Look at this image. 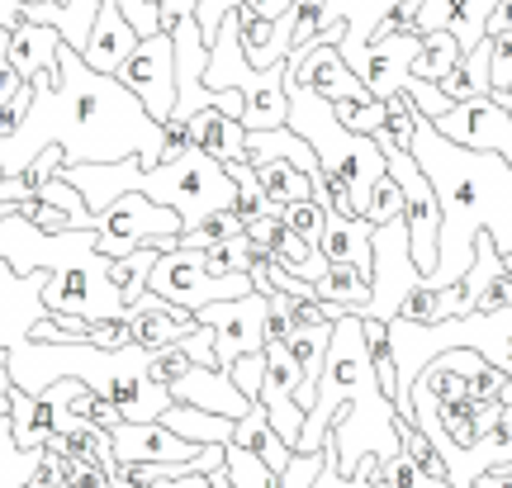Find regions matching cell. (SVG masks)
Instances as JSON below:
<instances>
[{"instance_id": "obj_47", "label": "cell", "mask_w": 512, "mask_h": 488, "mask_svg": "<svg viewBox=\"0 0 512 488\" xmlns=\"http://www.w3.org/2000/svg\"><path fill=\"white\" fill-rule=\"evenodd\" d=\"M114 5H119L124 24H128V29H133L138 38L162 34V5H152V0H114Z\"/></svg>"}, {"instance_id": "obj_45", "label": "cell", "mask_w": 512, "mask_h": 488, "mask_svg": "<svg viewBox=\"0 0 512 488\" xmlns=\"http://www.w3.org/2000/svg\"><path fill=\"white\" fill-rule=\"evenodd\" d=\"M223 375L233 380V389H238L247 403H256V398H261V380H266V351H256V356H238Z\"/></svg>"}, {"instance_id": "obj_49", "label": "cell", "mask_w": 512, "mask_h": 488, "mask_svg": "<svg viewBox=\"0 0 512 488\" xmlns=\"http://www.w3.org/2000/svg\"><path fill=\"white\" fill-rule=\"evenodd\" d=\"M512 308V275L498 271L489 285H484V294L475 299V313L470 318H489V313H508Z\"/></svg>"}, {"instance_id": "obj_16", "label": "cell", "mask_w": 512, "mask_h": 488, "mask_svg": "<svg viewBox=\"0 0 512 488\" xmlns=\"http://www.w3.org/2000/svg\"><path fill=\"white\" fill-rule=\"evenodd\" d=\"M171 403H190V408H200V413H214V417H228V422H238L252 403L233 389V380L223 375V370H204V365H185L181 375L171 380Z\"/></svg>"}, {"instance_id": "obj_46", "label": "cell", "mask_w": 512, "mask_h": 488, "mask_svg": "<svg viewBox=\"0 0 512 488\" xmlns=\"http://www.w3.org/2000/svg\"><path fill=\"white\" fill-rule=\"evenodd\" d=\"M403 95H408V105L418 109L427 124H437L441 114L451 109V100L441 95V86H432V81H418V76H408V86H403Z\"/></svg>"}, {"instance_id": "obj_34", "label": "cell", "mask_w": 512, "mask_h": 488, "mask_svg": "<svg viewBox=\"0 0 512 488\" xmlns=\"http://www.w3.org/2000/svg\"><path fill=\"white\" fill-rule=\"evenodd\" d=\"M152 266H157V247H138V252H128V256H119V261H110V285L119 290L124 308L133 304V299H143V294H147V275H152Z\"/></svg>"}, {"instance_id": "obj_61", "label": "cell", "mask_w": 512, "mask_h": 488, "mask_svg": "<svg viewBox=\"0 0 512 488\" xmlns=\"http://www.w3.org/2000/svg\"><path fill=\"white\" fill-rule=\"evenodd\" d=\"M503 271H508V275H512V252H503Z\"/></svg>"}, {"instance_id": "obj_14", "label": "cell", "mask_w": 512, "mask_h": 488, "mask_svg": "<svg viewBox=\"0 0 512 488\" xmlns=\"http://www.w3.org/2000/svg\"><path fill=\"white\" fill-rule=\"evenodd\" d=\"M418 48H422V38H375L370 48H361V53L351 57L347 67L361 76L370 100H389V95H399L408 86V67H413Z\"/></svg>"}, {"instance_id": "obj_3", "label": "cell", "mask_w": 512, "mask_h": 488, "mask_svg": "<svg viewBox=\"0 0 512 488\" xmlns=\"http://www.w3.org/2000/svg\"><path fill=\"white\" fill-rule=\"evenodd\" d=\"M285 100H290V114H285V128H294L304 143L313 147L318 166L328 171L332 181L347 185V195L356 199V214L366 209L370 185L384 176V152L375 147V138H361V133H347L337 124V114L323 95H313L309 86H299L285 76Z\"/></svg>"}, {"instance_id": "obj_42", "label": "cell", "mask_w": 512, "mask_h": 488, "mask_svg": "<svg viewBox=\"0 0 512 488\" xmlns=\"http://www.w3.org/2000/svg\"><path fill=\"white\" fill-rule=\"evenodd\" d=\"M361 218H366L370 228H384V223L403 218V195H399V185L389 181V171H384L380 181L370 185V195H366V209H361Z\"/></svg>"}, {"instance_id": "obj_38", "label": "cell", "mask_w": 512, "mask_h": 488, "mask_svg": "<svg viewBox=\"0 0 512 488\" xmlns=\"http://www.w3.org/2000/svg\"><path fill=\"white\" fill-rule=\"evenodd\" d=\"M38 465V451H19L10 436V417H0V488L29 484V474Z\"/></svg>"}, {"instance_id": "obj_6", "label": "cell", "mask_w": 512, "mask_h": 488, "mask_svg": "<svg viewBox=\"0 0 512 488\" xmlns=\"http://www.w3.org/2000/svg\"><path fill=\"white\" fill-rule=\"evenodd\" d=\"M384 152V171H389V181L399 185L403 195V233H408V252H413V266L422 275H432L437 266V233H441V204L432 195V185L427 176L418 171V162L399 152V147L389 143H375Z\"/></svg>"}, {"instance_id": "obj_8", "label": "cell", "mask_w": 512, "mask_h": 488, "mask_svg": "<svg viewBox=\"0 0 512 488\" xmlns=\"http://www.w3.org/2000/svg\"><path fill=\"white\" fill-rule=\"evenodd\" d=\"M119 86L147 109L152 124H166L171 109H176V57H171V38L166 34L143 38L133 48V57L124 62V72H119Z\"/></svg>"}, {"instance_id": "obj_43", "label": "cell", "mask_w": 512, "mask_h": 488, "mask_svg": "<svg viewBox=\"0 0 512 488\" xmlns=\"http://www.w3.org/2000/svg\"><path fill=\"white\" fill-rule=\"evenodd\" d=\"M422 10H427V0H394L375 38H422Z\"/></svg>"}, {"instance_id": "obj_35", "label": "cell", "mask_w": 512, "mask_h": 488, "mask_svg": "<svg viewBox=\"0 0 512 488\" xmlns=\"http://www.w3.org/2000/svg\"><path fill=\"white\" fill-rule=\"evenodd\" d=\"M394 432H399V451L418 465L422 479H446V460H441V451L427 441V432H422L413 417H399V422H394Z\"/></svg>"}, {"instance_id": "obj_54", "label": "cell", "mask_w": 512, "mask_h": 488, "mask_svg": "<svg viewBox=\"0 0 512 488\" xmlns=\"http://www.w3.org/2000/svg\"><path fill=\"white\" fill-rule=\"evenodd\" d=\"M29 488H62V455L38 451V465L29 474Z\"/></svg>"}, {"instance_id": "obj_37", "label": "cell", "mask_w": 512, "mask_h": 488, "mask_svg": "<svg viewBox=\"0 0 512 488\" xmlns=\"http://www.w3.org/2000/svg\"><path fill=\"white\" fill-rule=\"evenodd\" d=\"M223 479L233 488H280V474H271L252 451H242V446H228V451H223Z\"/></svg>"}, {"instance_id": "obj_53", "label": "cell", "mask_w": 512, "mask_h": 488, "mask_svg": "<svg viewBox=\"0 0 512 488\" xmlns=\"http://www.w3.org/2000/svg\"><path fill=\"white\" fill-rule=\"evenodd\" d=\"M384 488H427L422 470L408 460V455H394V460H384Z\"/></svg>"}, {"instance_id": "obj_23", "label": "cell", "mask_w": 512, "mask_h": 488, "mask_svg": "<svg viewBox=\"0 0 512 488\" xmlns=\"http://www.w3.org/2000/svg\"><path fill=\"white\" fill-rule=\"evenodd\" d=\"M242 152H247V166H266V162H285L294 166V171H304V176H313L318 171V157H313V147L294 133V128H261V133H247V143H242Z\"/></svg>"}, {"instance_id": "obj_12", "label": "cell", "mask_w": 512, "mask_h": 488, "mask_svg": "<svg viewBox=\"0 0 512 488\" xmlns=\"http://www.w3.org/2000/svg\"><path fill=\"white\" fill-rule=\"evenodd\" d=\"M43 285H48V271L15 275L10 261H0V346H5V356L29 342V327H34L38 318H48V313H43V299H38Z\"/></svg>"}, {"instance_id": "obj_52", "label": "cell", "mask_w": 512, "mask_h": 488, "mask_svg": "<svg viewBox=\"0 0 512 488\" xmlns=\"http://www.w3.org/2000/svg\"><path fill=\"white\" fill-rule=\"evenodd\" d=\"M185 351V356H190V361L195 365H204V370H219V361H214V327H195V332H190V337H181V342H176Z\"/></svg>"}, {"instance_id": "obj_20", "label": "cell", "mask_w": 512, "mask_h": 488, "mask_svg": "<svg viewBox=\"0 0 512 488\" xmlns=\"http://www.w3.org/2000/svg\"><path fill=\"white\" fill-rule=\"evenodd\" d=\"M370 237H375V228H370L366 218L328 214L323 237H318V256H323L328 266H351L356 275H366V280H370V266H375Z\"/></svg>"}, {"instance_id": "obj_57", "label": "cell", "mask_w": 512, "mask_h": 488, "mask_svg": "<svg viewBox=\"0 0 512 488\" xmlns=\"http://www.w3.org/2000/svg\"><path fill=\"white\" fill-rule=\"evenodd\" d=\"M498 34H512V0H498L489 19H484V38H498Z\"/></svg>"}, {"instance_id": "obj_63", "label": "cell", "mask_w": 512, "mask_h": 488, "mask_svg": "<svg viewBox=\"0 0 512 488\" xmlns=\"http://www.w3.org/2000/svg\"><path fill=\"white\" fill-rule=\"evenodd\" d=\"M152 5H162V0H152Z\"/></svg>"}, {"instance_id": "obj_18", "label": "cell", "mask_w": 512, "mask_h": 488, "mask_svg": "<svg viewBox=\"0 0 512 488\" xmlns=\"http://www.w3.org/2000/svg\"><path fill=\"white\" fill-rule=\"evenodd\" d=\"M389 5H394V0H323V5H318V29L342 24L337 57H342V62H351L361 48H370V38L380 34ZM318 29H313V34H318ZM309 43H313V38H309Z\"/></svg>"}, {"instance_id": "obj_27", "label": "cell", "mask_w": 512, "mask_h": 488, "mask_svg": "<svg viewBox=\"0 0 512 488\" xmlns=\"http://www.w3.org/2000/svg\"><path fill=\"white\" fill-rule=\"evenodd\" d=\"M157 422H162L166 432H176L181 441H190V446H228V441H233V422H228V417L200 413V408H190V403H171Z\"/></svg>"}, {"instance_id": "obj_56", "label": "cell", "mask_w": 512, "mask_h": 488, "mask_svg": "<svg viewBox=\"0 0 512 488\" xmlns=\"http://www.w3.org/2000/svg\"><path fill=\"white\" fill-rule=\"evenodd\" d=\"M48 318L57 323V332H62L67 342H86V332H91V323H86L81 313H48Z\"/></svg>"}, {"instance_id": "obj_26", "label": "cell", "mask_w": 512, "mask_h": 488, "mask_svg": "<svg viewBox=\"0 0 512 488\" xmlns=\"http://www.w3.org/2000/svg\"><path fill=\"white\" fill-rule=\"evenodd\" d=\"M53 432H57L53 398H48V394H24V389H15V398H10V436H15L19 451H43Z\"/></svg>"}, {"instance_id": "obj_33", "label": "cell", "mask_w": 512, "mask_h": 488, "mask_svg": "<svg viewBox=\"0 0 512 488\" xmlns=\"http://www.w3.org/2000/svg\"><path fill=\"white\" fill-rule=\"evenodd\" d=\"M256 181H261L266 199H271V209H285V204L313 199L309 176H304V171H294V166H285V162H266V166H256Z\"/></svg>"}, {"instance_id": "obj_10", "label": "cell", "mask_w": 512, "mask_h": 488, "mask_svg": "<svg viewBox=\"0 0 512 488\" xmlns=\"http://www.w3.org/2000/svg\"><path fill=\"white\" fill-rule=\"evenodd\" d=\"M195 318H200L204 327H214V361H219V370H228L238 356L266 351V337H261L266 299H261V294H242V299L209 304V308H200Z\"/></svg>"}, {"instance_id": "obj_4", "label": "cell", "mask_w": 512, "mask_h": 488, "mask_svg": "<svg viewBox=\"0 0 512 488\" xmlns=\"http://www.w3.org/2000/svg\"><path fill=\"white\" fill-rule=\"evenodd\" d=\"M181 233H185V223L176 209L152 204L147 195H119L105 214H95L91 247L100 261H119V256L138 252V247L176 252V247H181Z\"/></svg>"}, {"instance_id": "obj_1", "label": "cell", "mask_w": 512, "mask_h": 488, "mask_svg": "<svg viewBox=\"0 0 512 488\" xmlns=\"http://www.w3.org/2000/svg\"><path fill=\"white\" fill-rule=\"evenodd\" d=\"M57 72L62 86H34V109L24 128L0 143L5 176L34 162L43 147H62L67 166H110L124 157H138L143 166L162 162V124L147 119V109L119 86V76L91 72L67 43L57 48Z\"/></svg>"}, {"instance_id": "obj_28", "label": "cell", "mask_w": 512, "mask_h": 488, "mask_svg": "<svg viewBox=\"0 0 512 488\" xmlns=\"http://www.w3.org/2000/svg\"><path fill=\"white\" fill-rule=\"evenodd\" d=\"M489 57H494V43H489V38L475 43L451 72L441 76V95H446L451 105H460V100H484V95H489Z\"/></svg>"}, {"instance_id": "obj_50", "label": "cell", "mask_w": 512, "mask_h": 488, "mask_svg": "<svg viewBox=\"0 0 512 488\" xmlns=\"http://www.w3.org/2000/svg\"><path fill=\"white\" fill-rule=\"evenodd\" d=\"M323 460H328L323 451H313V455H299V451H294L290 470L280 474V488H313V479H318V470H323Z\"/></svg>"}, {"instance_id": "obj_21", "label": "cell", "mask_w": 512, "mask_h": 488, "mask_svg": "<svg viewBox=\"0 0 512 488\" xmlns=\"http://www.w3.org/2000/svg\"><path fill=\"white\" fill-rule=\"evenodd\" d=\"M498 0H427L422 10V34H451L460 43V53H470L475 43H484V19Z\"/></svg>"}, {"instance_id": "obj_39", "label": "cell", "mask_w": 512, "mask_h": 488, "mask_svg": "<svg viewBox=\"0 0 512 488\" xmlns=\"http://www.w3.org/2000/svg\"><path fill=\"white\" fill-rule=\"evenodd\" d=\"M233 237H242V223L228 209H214V214H204L195 228H185L181 233V247H214V242H233Z\"/></svg>"}, {"instance_id": "obj_48", "label": "cell", "mask_w": 512, "mask_h": 488, "mask_svg": "<svg viewBox=\"0 0 512 488\" xmlns=\"http://www.w3.org/2000/svg\"><path fill=\"white\" fill-rule=\"evenodd\" d=\"M86 346H95V351H124V346H133L128 318L119 313V318H100V323H91V332H86Z\"/></svg>"}, {"instance_id": "obj_59", "label": "cell", "mask_w": 512, "mask_h": 488, "mask_svg": "<svg viewBox=\"0 0 512 488\" xmlns=\"http://www.w3.org/2000/svg\"><path fill=\"white\" fill-rule=\"evenodd\" d=\"M470 488H512V465H503V470H489V474H479Z\"/></svg>"}, {"instance_id": "obj_55", "label": "cell", "mask_w": 512, "mask_h": 488, "mask_svg": "<svg viewBox=\"0 0 512 488\" xmlns=\"http://www.w3.org/2000/svg\"><path fill=\"white\" fill-rule=\"evenodd\" d=\"M242 10L256 19H285L294 15V0H242Z\"/></svg>"}, {"instance_id": "obj_25", "label": "cell", "mask_w": 512, "mask_h": 488, "mask_svg": "<svg viewBox=\"0 0 512 488\" xmlns=\"http://www.w3.org/2000/svg\"><path fill=\"white\" fill-rule=\"evenodd\" d=\"M190 143L195 152H204L209 162H233V157H247L242 143H247V128L233 119V114H223V109H200L195 119H190Z\"/></svg>"}, {"instance_id": "obj_41", "label": "cell", "mask_w": 512, "mask_h": 488, "mask_svg": "<svg viewBox=\"0 0 512 488\" xmlns=\"http://www.w3.org/2000/svg\"><path fill=\"white\" fill-rule=\"evenodd\" d=\"M285 218V228H290L299 242H309L313 252H318V237H323V223H328V209L318 204V199H299V204H285L280 209Z\"/></svg>"}, {"instance_id": "obj_31", "label": "cell", "mask_w": 512, "mask_h": 488, "mask_svg": "<svg viewBox=\"0 0 512 488\" xmlns=\"http://www.w3.org/2000/svg\"><path fill=\"white\" fill-rule=\"evenodd\" d=\"M313 299H323V304H337L356 313V308L370 299V280L366 275H356L351 266H328V271L313 280Z\"/></svg>"}, {"instance_id": "obj_22", "label": "cell", "mask_w": 512, "mask_h": 488, "mask_svg": "<svg viewBox=\"0 0 512 488\" xmlns=\"http://www.w3.org/2000/svg\"><path fill=\"white\" fill-rule=\"evenodd\" d=\"M290 29H294V15L256 19L238 5V38H242L247 67H252V72H266V67H275V62H285V57H290Z\"/></svg>"}, {"instance_id": "obj_7", "label": "cell", "mask_w": 512, "mask_h": 488, "mask_svg": "<svg viewBox=\"0 0 512 488\" xmlns=\"http://www.w3.org/2000/svg\"><path fill=\"white\" fill-rule=\"evenodd\" d=\"M370 252H375V266H370V299L356 308V318H380V323H394V318H399V304L408 299V290L422 280V271L413 266V252H408L403 218L375 228Z\"/></svg>"}, {"instance_id": "obj_58", "label": "cell", "mask_w": 512, "mask_h": 488, "mask_svg": "<svg viewBox=\"0 0 512 488\" xmlns=\"http://www.w3.org/2000/svg\"><path fill=\"white\" fill-rule=\"evenodd\" d=\"M10 398H15V384H10V356L0 346V417H10Z\"/></svg>"}, {"instance_id": "obj_29", "label": "cell", "mask_w": 512, "mask_h": 488, "mask_svg": "<svg viewBox=\"0 0 512 488\" xmlns=\"http://www.w3.org/2000/svg\"><path fill=\"white\" fill-rule=\"evenodd\" d=\"M223 171H228V181H233V204H228V214L238 218L242 228H247V223H256V218L275 214L271 199H266V190H261V181H256V166H247V157L223 162Z\"/></svg>"}, {"instance_id": "obj_30", "label": "cell", "mask_w": 512, "mask_h": 488, "mask_svg": "<svg viewBox=\"0 0 512 488\" xmlns=\"http://www.w3.org/2000/svg\"><path fill=\"white\" fill-rule=\"evenodd\" d=\"M361 337H366V356H370V370H375V384H380V394L389 398L394 413H399V370H394L389 323H380V318H361Z\"/></svg>"}, {"instance_id": "obj_40", "label": "cell", "mask_w": 512, "mask_h": 488, "mask_svg": "<svg viewBox=\"0 0 512 488\" xmlns=\"http://www.w3.org/2000/svg\"><path fill=\"white\" fill-rule=\"evenodd\" d=\"M247 261H252V252H247V242H242V237H233V242H214V247H200V266L209 275H219V280L247 275Z\"/></svg>"}, {"instance_id": "obj_51", "label": "cell", "mask_w": 512, "mask_h": 488, "mask_svg": "<svg viewBox=\"0 0 512 488\" xmlns=\"http://www.w3.org/2000/svg\"><path fill=\"white\" fill-rule=\"evenodd\" d=\"M185 152H195V143H190V119H166L162 124V162H181Z\"/></svg>"}, {"instance_id": "obj_24", "label": "cell", "mask_w": 512, "mask_h": 488, "mask_svg": "<svg viewBox=\"0 0 512 488\" xmlns=\"http://www.w3.org/2000/svg\"><path fill=\"white\" fill-rule=\"evenodd\" d=\"M228 446L252 451L271 474H285V470H290V460H294V451L280 441V436H275L271 417H266V408H261V403H252V408L233 422V441H228Z\"/></svg>"}, {"instance_id": "obj_17", "label": "cell", "mask_w": 512, "mask_h": 488, "mask_svg": "<svg viewBox=\"0 0 512 488\" xmlns=\"http://www.w3.org/2000/svg\"><path fill=\"white\" fill-rule=\"evenodd\" d=\"M138 43H143V38H138V34H133V29L124 24L119 5H114V0H100L91 34H86V48H81L76 57H81V62H86L91 72H100V76H119Z\"/></svg>"}, {"instance_id": "obj_44", "label": "cell", "mask_w": 512, "mask_h": 488, "mask_svg": "<svg viewBox=\"0 0 512 488\" xmlns=\"http://www.w3.org/2000/svg\"><path fill=\"white\" fill-rule=\"evenodd\" d=\"M15 214L24 218L29 228H38V233H48V237H53V233H72V218L62 214L57 204H48L43 195H38V199H19Z\"/></svg>"}, {"instance_id": "obj_60", "label": "cell", "mask_w": 512, "mask_h": 488, "mask_svg": "<svg viewBox=\"0 0 512 488\" xmlns=\"http://www.w3.org/2000/svg\"><path fill=\"white\" fill-rule=\"evenodd\" d=\"M24 19V0H0V29H10Z\"/></svg>"}, {"instance_id": "obj_15", "label": "cell", "mask_w": 512, "mask_h": 488, "mask_svg": "<svg viewBox=\"0 0 512 488\" xmlns=\"http://www.w3.org/2000/svg\"><path fill=\"white\" fill-rule=\"evenodd\" d=\"M124 318H128V332H133V346H138V351H162V346L181 342V337H190V332L200 327V318H195L190 308L166 304L157 294L133 299V304L124 308Z\"/></svg>"}, {"instance_id": "obj_11", "label": "cell", "mask_w": 512, "mask_h": 488, "mask_svg": "<svg viewBox=\"0 0 512 488\" xmlns=\"http://www.w3.org/2000/svg\"><path fill=\"white\" fill-rule=\"evenodd\" d=\"M110 451H114V465H190L200 460V446L181 441L176 432H166L162 422H119L110 432Z\"/></svg>"}, {"instance_id": "obj_36", "label": "cell", "mask_w": 512, "mask_h": 488, "mask_svg": "<svg viewBox=\"0 0 512 488\" xmlns=\"http://www.w3.org/2000/svg\"><path fill=\"white\" fill-rule=\"evenodd\" d=\"M384 105V124L380 133H375V143H389V147H399V152H408L413 147V133H418V109L408 105V95H389V100H380Z\"/></svg>"}, {"instance_id": "obj_32", "label": "cell", "mask_w": 512, "mask_h": 488, "mask_svg": "<svg viewBox=\"0 0 512 488\" xmlns=\"http://www.w3.org/2000/svg\"><path fill=\"white\" fill-rule=\"evenodd\" d=\"M460 43L451 34H422V48H418V57H413V67H408V76H418V81H432V86H441V76L451 72L460 62Z\"/></svg>"}, {"instance_id": "obj_2", "label": "cell", "mask_w": 512, "mask_h": 488, "mask_svg": "<svg viewBox=\"0 0 512 488\" xmlns=\"http://www.w3.org/2000/svg\"><path fill=\"white\" fill-rule=\"evenodd\" d=\"M408 157L418 162V171L427 176L441 204L437 266H432V275H422L432 290L470 271L479 233L494 242L498 256L512 252V166L503 157L446 143L427 119H418Z\"/></svg>"}, {"instance_id": "obj_62", "label": "cell", "mask_w": 512, "mask_h": 488, "mask_svg": "<svg viewBox=\"0 0 512 488\" xmlns=\"http://www.w3.org/2000/svg\"><path fill=\"white\" fill-rule=\"evenodd\" d=\"M0 185H5V166H0Z\"/></svg>"}, {"instance_id": "obj_9", "label": "cell", "mask_w": 512, "mask_h": 488, "mask_svg": "<svg viewBox=\"0 0 512 488\" xmlns=\"http://www.w3.org/2000/svg\"><path fill=\"white\" fill-rule=\"evenodd\" d=\"M432 128L446 143L470 147V152H494V157H503L512 166V114L498 100H489V95L451 105Z\"/></svg>"}, {"instance_id": "obj_19", "label": "cell", "mask_w": 512, "mask_h": 488, "mask_svg": "<svg viewBox=\"0 0 512 488\" xmlns=\"http://www.w3.org/2000/svg\"><path fill=\"white\" fill-rule=\"evenodd\" d=\"M0 48H5V57H10V67H15L19 81L34 86L43 72H57V48H62V38H57V29H48V24L19 19L10 29H0Z\"/></svg>"}, {"instance_id": "obj_13", "label": "cell", "mask_w": 512, "mask_h": 488, "mask_svg": "<svg viewBox=\"0 0 512 488\" xmlns=\"http://www.w3.org/2000/svg\"><path fill=\"white\" fill-rule=\"evenodd\" d=\"M299 394V365L290 361V351L285 346H266V380H261V408L271 417L275 436L285 441L294 451V441H299V427H304V408L294 403Z\"/></svg>"}, {"instance_id": "obj_5", "label": "cell", "mask_w": 512, "mask_h": 488, "mask_svg": "<svg viewBox=\"0 0 512 488\" xmlns=\"http://www.w3.org/2000/svg\"><path fill=\"white\" fill-rule=\"evenodd\" d=\"M147 294H157V299H166V304H176V308L200 313V308H209V304L252 294V280H247V275L219 280V275H209L200 266V252H195V247H176V252H157V266L147 275Z\"/></svg>"}]
</instances>
